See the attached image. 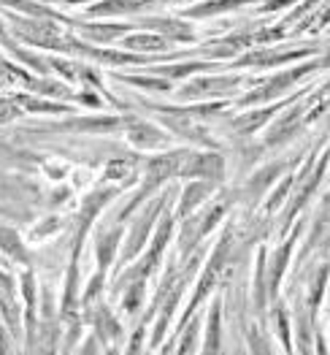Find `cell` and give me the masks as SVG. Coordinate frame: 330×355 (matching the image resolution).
Returning <instances> with one entry per match:
<instances>
[{
  "label": "cell",
  "instance_id": "1",
  "mask_svg": "<svg viewBox=\"0 0 330 355\" xmlns=\"http://www.w3.org/2000/svg\"><path fill=\"white\" fill-rule=\"evenodd\" d=\"M187 152H190V149L160 152V155H154V157H149V160L144 163V182L138 184V190L133 193V198L127 201V207L120 211L117 223H127V220L133 217V211H138V209L144 207L157 190H163L171 179H179L181 163H184Z\"/></svg>",
  "mask_w": 330,
  "mask_h": 355
},
{
  "label": "cell",
  "instance_id": "2",
  "mask_svg": "<svg viewBox=\"0 0 330 355\" xmlns=\"http://www.w3.org/2000/svg\"><path fill=\"white\" fill-rule=\"evenodd\" d=\"M171 198H174V190L163 187L160 196H152L149 201L141 207V211L136 214V220L125 228V244H122V250H120V263L114 266V274L122 271L125 266H130L133 261L141 258V252L147 250L152 234H154V225H157L160 214L165 211V207H168Z\"/></svg>",
  "mask_w": 330,
  "mask_h": 355
},
{
  "label": "cell",
  "instance_id": "3",
  "mask_svg": "<svg viewBox=\"0 0 330 355\" xmlns=\"http://www.w3.org/2000/svg\"><path fill=\"white\" fill-rule=\"evenodd\" d=\"M233 244H236V239H233V231H225L222 239L217 241V247H214V252L209 255V263L203 268V274H201V279H198V288H195V293L190 298V304H187V309L181 312L179 323H176V331H179L192 315H195V309L206 301V298L214 293V288L222 282V277H225V271L230 266V258H233Z\"/></svg>",
  "mask_w": 330,
  "mask_h": 355
},
{
  "label": "cell",
  "instance_id": "4",
  "mask_svg": "<svg viewBox=\"0 0 330 355\" xmlns=\"http://www.w3.org/2000/svg\"><path fill=\"white\" fill-rule=\"evenodd\" d=\"M325 68L322 60L314 58L311 62H300V65H293L287 71H279L276 76H271L268 82H260L257 87H252L249 92H244L239 101V106H266V103H273V101H282L284 95H290L293 87L298 85L303 76H311L314 71Z\"/></svg>",
  "mask_w": 330,
  "mask_h": 355
},
{
  "label": "cell",
  "instance_id": "5",
  "mask_svg": "<svg viewBox=\"0 0 330 355\" xmlns=\"http://www.w3.org/2000/svg\"><path fill=\"white\" fill-rule=\"evenodd\" d=\"M198 263H201V250H195V252L181 263L176 285L171 288V293L165 296V301L157 306V312H154V318H152V320H157V323H154V328H152V334H149L152 350H157V345L165 339L168 328H171V323H174V312L179 309L181 298H184L187 288H190V282H192V277H195V271H198Z\"/></svg>",
  "mask_w": 330,
  "mask_h": 355
},
{
  "label": "cell",
  "instance_id": "6",
  "mask_svg": "<svg viewBox=\"0 0 330 355\" xmlns=\"http://www.w3.org/2000/svg\"><path fill=\"white\" fill-rule=\"evenodd\" d=\"M306 112H309V103H306V95H300L293 101V106L287 112H279V117L271 122L266 128V136H263V147H284L287 141H293L300 130L306 128Z\"/></svg>",
  "mask_w": 330,
  "mask_h": 355
},
{
  "label": "cell",
  "instance_id": "7",
  "mask_svg": "<svg viewBox=\"0 0 330 355\" xmlns=\"http://www.w3.org/2000/svg\"><path fill=\"white\" fill-rule=\"evenodd\" d=\"M244 87V76H192L187 85L176 89L179 101H203V98H222L233 95Z\"/></svg>",
  "mask_w": 330,
  "mask_h": 355
},
{
  "label": "cell",
  "instance_id": "8",
  "mask_svg": "<svg viewBox=\"0 0 330 355\" xmlns=\"http://www.w3.org/2000/svg\"><path fill=\"white\" fill-rule=\"evenodd\" d=\"M314 55H317V46H298V49H266V46H257V49L241 52L236 62H230V65L233 68H276V65H284V62L309 60Z\"/></svg>",
  "mask_w": 330,
  "mask_h": 355
},
{
  "label": "cell",
  "instance_id": "9",
  "mask_svg": "<svg viewBox=\"0 0 330 355\" xmlns=\"http://www.w3.org/2000/svg\"><path fill=\"white\" fill-rule=\"evenodd\" d=\"M179 179H206V182H222L225 179V157L219 152H187L181 163Z\"/></svg>",
  "mask_w": 330,
  "mask_h": 355
},
{
  "label": "cell",
  "instance_id": "10",
  "mask_svg": "<svg viewBox=\"0 0 330 355\" xmlns=\"http://www.w3.org/2000/svg\"><path fill=\"white\" fill-rule=\"evenodd\" d=\"M122 130L127 133V141L136 149H157L171 141V133L160 130L154 122L133 117V114H122Z\"/></svg>",
  "mask_w": 330,
  "mask_h": 355
},
{
  "label": "cell",
  "instance_id": "11",
  "mask_svg": "<svg viewBox=\"0 0 330 355\" xmlns=\"http://www.w3.org/2000/svg\"><path fill=\"white\" fill-rule=\"evenodd\" d=\"M71 28H76L82 33L84 41L98 44V46H106V44H114L125 38L127 33H133L136 22H82V19H71Z\"/></svg>",
  "mask_w": 330,
  "mask_h": 355
},
{
  "label": "cell",
  "instance_id": "12",
  "mask_svg": "<svg viewBox=\"0 0 330 355\" xmlns=\"http://www.w3.org/2000/svg\"><path fill=\"white\" fill-rule=\"evenodd\" d=\"M136 28L154 30V33L171 38V41H179V44H187V41H195V38H198L195 28H192L190 19H184V17H141V19L136 22Z\"/></svg>",
  "mask_w": 330,
  "mask_h": 355
},
{
  "label": "cell",
  "instance_id": "13",
  "mask_svg": "<svg viewBox=\"0 0 330 355\" xmlns=\"http://www.w3.org/2000/svg\"><path fill=\"white\" fill-rule=\"evenodd\" d=\"M122 128V117H68L65 122H52L46 130L52 133H114Z\"/></svg>",
  "mask_w": 330,
  "mask_h": 355
},
{
  "label": "cell",
  "instance_id": "14",
  "mask_svg": "<svg viewBox=\"0 0 330 355\" xmlns=\"http://www.w3.org/2000/svg\"><path fill=\"white\" fill-rule=\"evenodd\" d=\"M217 196V182L206 179H187L184 187L179 190V207H176V220H184L195 209H201L206 201Z\"/></svg>",
  "mask_w": 330,
  "mask_h": 355
},
{
  "label": "cell",
  "instance_id": "15",
  "mask_svg": "<svg viewBox=\"0 0 330 355\" xmlns=\"http://www.w3.org/2000/svg\"><path fill=\"white\" fill-rule=\"evenodd\" d=\"M84 315H87V320L92 323V331L100 336L103 345H122V326L100 298L92 304L90 309H84Z\"/></svg>",
  "mask_w": 330,
  "mask_h": 355
},
{
  "label": "cell",
  "instance_id": "16",
  "mask_svg": "<svg viewBox=\"0 0 330 355\" xmlns=\"http://www.w3.org/2000/svg\"><path fill=\"white\" fill-rule=\"evenodd\" d=\"M290 166H295V160L268 163V166H263L260 171H255L252 177L246 179V201H249V204H257L263 196H268L271 184H273L276 179H282L284 171H290Z\"/></svg>",
  "mask_w": 330,
  "mask_h": 355
},
{
  "label": "cell",
  "instance_id": "17",
  "mask_svg": "<svg viewBox=\"0 0 330 355\" xmlns=\"http://www.w3.org/2000/svg\"><path fill=\"white\" fill-rule=\"evenodd\" d=\"M19 312H22V306H19V301H17V285H14V277L8 274V271H0V315H3V320H6V328L14 334V336H19Z\"/></svg>",
  "mask_w": 330,
  "mask_h": 355
},
{
  "label": "cell",
  "instance_id": "18",
  "mask_svg": "<svg viewBox=\"0 0 330 355\" xmlns=\"http://www.w3.org/2000/svg\"><path fill=\"white\" fill-rule=\"evenodd\" d=\"M282 109H284V106H282L279 101H273V103H266V106H257V109L241 112L239 117L230 119V128H233L239 136H252V133H257L260 128H266V125H268V119L276 117Z\"/></svg>",
  "mask_w": 330,
  "mask_h": 355
},
{
  "label": "cell",
  "instance_id": "19",
  "mask_svg": "<svg viewBox=\"0 0 330 355\" xmlns=\"http://www.w3.org/2000/svg\"><path fill=\"white\" fill-rule=\"evenodd\" d=\"M125 236V223H117L111 228H103L98 231L95 236V258H98V271L109 274V268L117 258V250H120V241Z\"/></svg>",
  "mask_w": 330,
  "mask_h": 355
},
{
  "label": "cell",
  "instance_id": "20",
  "mask_svg": "<svg viewBox=\"0 0 330 355\" xmlns=\"http://www.w3.org/2000/svg\"><path fill=\"white\" fill-rule=\"evenodd\" d=\"M219 60H187V62H160V65H147L149 73H157L163 79L181 82V79H192L198 73H206L217 65Z\"/></svg>",
  "mask_w": 330,
  "mask_h": 355
},
{
  "label": "cell",
  "instance_id": "21",
  "mask_svg": "<svg viewBox=\"0 0 330 355\" xmlns=\"http://www.w3.org/2000/svg\"><path fill=\"white\" fill-rule=\"evenodd\" d=\"M300 234V225L293 231V236L287 239L284 244H279V250L271 255V263H268V291H271V301L279 296V288H282V279L287 274V266H290V258H293V247L298 241Z\"/></svg>",
  "mask_w": 330,
  "mask_h": 355
},
{
  "label": "cell",
  "instance_id": "22",
  "mask_svg": "<svg viewBox=\"0 0 330 355\" xmlns=\"http://www.w3.org/2000/svg\"><path fill=\"white\" fill-rule=\"evenodd\" d=\"M22 298H25V326H28V347L33 350V345H38L35 342V334H38V285H35V274L30 271H22Z\"/></svg>",
  "mask_w": 330,
  "mask_h": 355
},
{
  "label": "cell",
  "instance_id": "23",
  "mask_svg": "<svg viewBox=\"0 0 330 355\" xmlns=\"http://www.w3.org/2000/svg\"><path fill=\"white\" fill-rule=\"evenodd\" d=\"M257 0H201L190 8L181 11L184 19H211V17H219V14H230V11H239L244 6H252Z\"/></svg>",
  "mask_w": 330,
  "mask_h": 355
},
{
  "label": "cell",
  "instance_id": "24",
  "mask_svg": "<svg viewBox=\"0 0 330 355\" xmlns=\"http://www.w3.org/2000/svg\"><path fill=\"white\" fill-rule=\"evenodd\" d=\"M147 8V0H100V3H92L87 6V17H127V14H136V11H144Z\"/></svg>",
  "mask_w": 330,
  "mask_h": 355
},
{
  "label": "cell",
  "instance_id": "25",
  "mask_svg": "<svg viewBox=\"0 0 330 355\" xmlns=\"http://www.w3.org/2000/svg\"><path fill=\"white\" fill-rule=\"evenodd\" d=\"M266 247L257 250V261H255V291H252V301H255V312L263 315L266 312V304L271 301V291H268V266H266Z\"/></svg>",
  "mask_w": 330,
  "mask_h": 355
},
{
  "label": "cell",
  "instance_id": "26",
  "mask_svg": "<svg viewBox=\"0 0 330 355\" xmlns=\"http://www.w3.org/2000/svg\"><path fill=\"white\" fill-rule=\"evenodd\" d=\"M203 353H222V298H214L206 318V339H203Z\"/></svg>",
  "mask_w": 330,
  "mask_h": 355
},
{
  "label": "cell",
  "instance_id": "27",
  "mask_svg": "<svg viewBox=\"0 0 330 355\" xmlns=\"http://www.w3.org/2000/svg\"><path fill=\"white\" fill-rule=\"evenodd\" d=\"M25 112H33V114H68L71 106H65L60 101H52V98H44V95H11Z\"/></svg>",
  "mask_w": 330,
  "mask_h": 355
},
{
  "label": "cell",
  "instance_id": "28",
  "mask_svg": "<svg viewBox=\"0 0 330 355\" xmlns=\"http://www.w3.org/2000/svg\"><path fill=\"white\" fill-rule=\"evenodd\" d=\"M0 250L6 252V258L17 261V263H22V266H30V255H28V247H25L22 236H19L14 228L3 225V223H0Z\"/></svg>",
  "mask_w": 330,
  "mask_h": 355
},
{
  "label": "cell",
  "instance_id": "29",
  "mask_svg": "<svg viewBox=\"0 0 330 355\" xmlns=\"http://www.w3.org/2000/svg\"><path fill=\"white\" fill-rule=\"evenodd\" d=\"M122 85H130V87L138 89H149V92H171V79H163L157 73H117L114 76Z\"/></svg>",
  "mask_w": 330,
  "mask_h": 355
},
{
  "label": "cell",
  "instance_id": "30",
  "mask_svg": "<svg viewBox=\"0 0 330 355\" xmlns=\"http://www.w3.org/2000/svg\"><path fill=\"white\" fill-rule=\"evenodd\" d=\"M311 323H314V315H311L309 304L298 301V306H295V345H298L300 353L311 350Z\"/></svg>",
  "mask_w": 330,
  "mask_h": 355
},
{
  "label": "cell",
  "instance_id": "31",
  "mask_svg": "<svg viewBox=\"0 0 330 355\" xmlns=\"http://www.w3.org/2000/svg\"><path fill=\"white\" fill-rule=\"evenodd\" d=\"M328 277H330V266L328 263H320L317 271L311 274L309 279V293H306V304L311 309V315L317 318V309H320V301L325 296V288H328Z\"/></svg>",
  "mask_w": 330,
  "mask_h": 355
},
{
  "label": "cell",
  "instance_id": "32",
  "mask_svg": "<svg viewBox=\"0 0 330 355\" xmlns=\"http://www.w3.org/2000/svg\"><path fill=\"white\" fill-rule=\"evenodd\" d=\"M201 315H192L184 326L179 328V342L174 345V353H198V336H201Z\"/></svg>",
  "mask_w": 330,
  "mask_h": 355
},
{
  "label": "cell",
  "instance_id": "33",
  "mask_svg": "<svg viewBox=\"0 0 330 355\" xmlns=\"http://www.w3.org/2000/svg\"><path fill=\"white\" fill-rule=\"evenodd\" d=\"M293 187H295V174L279 179L276 190H273L268 198L263 201V214H266V217H273V214L282 209V204H287V201H290V196H293Z\"/></svg>",
  "mask_w": 330,
  "mask_h": 355
},
{
  "label": "cell",
  "instance_id": "34",
  "mask_svg": "<svg viewBox=\"0 0 330 355\" xmlns=\"http://www.w3.org/2000/svg\"><path fill=\"white\" fill-rule=\"evenodd\" d=\"M120 293H122V309H125L127 315H136V312L144 306V301H147V279H133V282H127Z\"/></svg>",
  "mask_w": 330,
  "mask_h": 355
},
{
  "label": "cell",
  "instance_id": "35",
  "mask_svg": "<svg viewBox=\"0 0 330 355\" xmlns=\"http://www.w3.org/2000/svg\"><path fill=\"white\" fill-rule=\"evenodd\" d=\"M133 179H136V166H133V160H127V157L111 160V163L106 166V171H103V182H106V184L114 182V184L127 187Z\"/></svg>",
  "mask_w": 330,
  "mask_h": 355
},
{
  "label": "cell",
  "instance_id": "36",
  "mask_svg": "<svg viewBox=\"0 0 330 355\" xmlns=\"http://www.w3.org/2000/svg\"><path fill=\"white\" fill-rule=\"evenodd\" d=\"M273 328H276V336H279L282 347H284V350L290 353V350H293V334H290V315H287L284 304H282V301H276V298H273Z\"/></svg>",
  "mask_w": 330,
  "mask_h": 355
},
{
  "label": "cell",
  "instance_id": "37",
  "mask_svg": "<svg viewBox=\"0 0 330 355\" xmlns=\"http://www.w3.org/2000/svg\"><path fill=\"white\" fill-rule=\"evenodd\" d=\"M328 25H330V0L322 8H317L311 17H306L298 28H295V33H306V30H309V33H317V30L328 28Z\"/></svg>",
  "mask_w": 330,
  "mask_h": 355
},
{
  "label": "cell",
  "instance_id": "38",
  "mask_svg": "<svg viewBox=\"0 0 330 355\" xmlns=\"http://www.w3.org/2000/svg\"><path fill=\"white\" fill-rule=\"evenodd\" d=\"M22 114H25V109H22L14 98H0V125H6V122H17Z\"/></svg>",
  "mask_w": 330,
  "mask_h": 355
},
{
  "label": "cell",
  "instance_id": "39",
  "mask_svg": "<svg viewBox=\"0 0 330 355\" xmlns=\"http://www.w3.org/2000/svg\"><path fill=\"white\" fill-rule=\"evenodd\" d=\"M57 228H60V220H57V217H46V220H41V223L33 228V239L52 236Z\"/></svg>",
  "mask_w": 330,
  "mask_h": 355
},
{
  "label": "cell",
  "instance_id": "40",
  "mask_svg": "<svg viewBox=\"0 0 330 355\" xmlns=\"http://www.w3.org/2000/svg\"><path fill=\"white\" fill-rule=\"evenodd\" d=\"M295 3H300V0H263V3L257 6V11H260V14H276V11L293 8Z\"/></svg>",
  "mask_w": 330,
  "mask_h": 355
},
{
  "label": "cell",
  "instance_id": "41",
  "mask_svg": "<svg viewBox=\"0 0 330 355\" xmlns=\"http://www.w3.org/2000/svg\"><path fill=\"white\" fill-rule=\"evenodd\" d=\"M73 101H79V103H90V106H103V101L95 95V92H90V87L84 89V92H73Z\"/></svg>",
  "mask_w": 330,
  "mask_h": 355
},
{
  "label": "cell",
  "instance_id": "42",
  "mask_svg": "<svg viewBox=\"0 0 330 355\" xmlns=\"http://www.w3.org/2000/svg\"><path fill=\"white\" fill-rule=\"evenodd\" d=\"M103 342H100V336L92 331V336H87V342H84V347H79V353H100L103 347H100Z\"/></svg>",
  "mask_w": 330,
  "mask_h": 355
},
{
  "label": "cell",
  "instance_id": "43",
  "mask_svg": "<svg viewBox=\"0 0 330 355\" xmlns=\"http://www.w3.org/2000/svg\"><path fill=\"white\" fill-rule=\"evenodd\" d=\"M0 353H11V339L6 334V326H0Z\"/></svg>",
  "mask_w": 330,
  "mask_h": 355
},
{
  "label": "cell",
  "instance_id": "44",
  "mask_svg": "<svg viewBox=\"0 0 330 355\" xmlns=\"http://www.w3.org/2000/svg\"><path fill=\"white\" fill-rule=\"evenodd\" d=\"M171 3H187V0H147V6H171Z\"/></svg>",
  "mask_w": 330,
  "mask_h": 355
},
{
  "label": "cell",
  "instance_id": "45",
  "mask_svg": "<svg viewBox=\"0 0 330 355\" xmlns=\"http://www.w3.org/2000/svg\"><path fill=\"white\" fill-rule=\"evenodd\" d=\"M8 38V30H6V19H0V41Z\"/></svg>",
  "mask_w": 330,
  "mask_h": 355
},
{
  "label": "cell",
  "instance_id": "46",
  "mask_svg": "<svg viewBox=\"0 0 330 355\" xmlns=\"http://www.w3.org/2000/svg\"><path fill=\"white\" fill-rule=\"evenodd\" d=\"M320 60H322V65L328 68V65H330V49H328V52H325V55H322V58H320Z\"/></svg>",
  "mask_w": 330,
  "mask_h": 355
},
{
  "label": "cell",
  "instance_id": "47",
  "mask_svg": "<svg viewBox=\"0 0 330 355\" xmlns=\"http://www.w3.org/2000/svg\"><path fill=\"white\" fill-rule=\"evenodd\" d=\"M62 3H71V6H82V3H87V0H62Z\"/></svg>",
  "mask_w": 330,
  "mask_h": 355
},
{
  "label": "cell",
  "instance_id": "48",
  "mask_svg": "<svg viewBox=\"0 0 330 355\" xmlns=\"http://www.w3.org/2000/svg\"><path fill=\"white\" fill-rule=\"evenodd\" d=\"M0 196H3V193H0Z\"/></svg>",
  "mask_w": 330,
  "mask_h": 355
}]
</instances>
